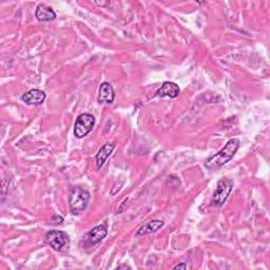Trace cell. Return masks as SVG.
<instances>
[{
	"label": "cell",
	"mask_w": 270,
	"mask_h": 270,
	"mask_svg": "<svg viewBox=\"0 0 270 270\" xmlns=\"http://www.w3.org/2000/svg\"><path fill=\"white\" fill-rule=\"evenodd\" d=\"M108 234L107 225H98L88 233V241L91 245L102 242Z\"/></svg>",
	"instance_id": "cell-10"
},
{
	"label": "cell",
	"mask_w": 270,
	"mask_h": 270,
	"mask_svg": "<svg viewBox=\"0 0 270 270\" xmlns=\"http://www.w3.org/2000/svg\"><path fill=\"white\" fill-rule=\"evenodd\" d=\"M233 188V182L230 178L228 177H223L220 178L216 189L214 192V196H212V201L211 204L215 207H222L226 201L228 200L229 195H230L231 191Z\"/></svg>",
	"instance_id": "cell-3"
},
{
	"label": "cell",
	"mask_w": 270,
	"mask_h": 270,
	"mask_svg": "<svg viewBox=\"0 0 270 270\" xmlns=\"http://www.w3.org/2000/svg\"><path fill=\"white\" fill-rule=\"evenodd\" d=\"M95 117L90 113H83L76 118L74 125V135L77 138H83L93 130Z\"/></svg>",
	"instance_id": "cell-5"
},
{
	"label": "cell",
	"mask_w": 270,
	"mask_h": 270,
	"mask_svg": "<svg viewBox=\"0 0 270 270\" xmlns=\"http://www.w3.org/2000/svg\"><path fill=\"white\" fill-rule=\"evenodd\" d=\"M35 16L39 21H52L56 18V13L50 6L39 4L36 9Z\"/></svg>",
	"instance_id": "cell-11"
},
{
	"label": "cell",
	"mask_w": 270,
	"mask_h": 270,
	"mask_svg": "<svg viewBox=\"0 0 270 270\" xmlns=\"http://www.w3.org/2000/svg\"><path fill=\"white\" fill-rule=\"evenodd\" d=\"M115 100V93H114V89L111 84L105 81L100 87V91H98L97 101L100 104H107L111 105Z\"/></svg>",
	"instance_id": "cell-7"
},
{
	"label": "cell",
	"mask_w": 270,
	"mask_h": 270,
	"mask_svg": "<svg viewBox=\"0 0 270 270\" xmlns=\"http://www.w3.org/2000/svg\"><path fill=\"white\" fill-rule=\"evenodd\" d=\"M165 223L162 222L161 219H154V220H150L149 223L145 224L144 226H142L140 229H138L136 235L141 236V235H146V234H150L153 232L159 231L161 228L163 227Z\"/></svg>",
	"instance_id": "cell-12"
},
{
	"label": "cell",
	"mask_w": 270,
	"mask_h": 270,
	"mask_svg": "<svg viewBox=\"0 0 270 270\" xmlns=\"http://www.w3.org/2000/svg\"><path fill=\"white\" fill-rule=\"evenodd\" d=\"M181 92V89L172 81H165L162 86L158 90L157 95L160 97H170L176 98Z\"/></svg>",
	"instance_id": "cell-8"
},
{
	"label": "cell",
	"mask_w": 270,
	"mask_h": 270,
	"mask_svg": "<svg viewBox=\"0 0 270 270\" xmlns=\"http://www.w3.org/2000/svg\"><path fill=\"white\" fill-rule=\"evenodd\" d=\"M116 269H131V266L124 264V265H120V266H118Z\"/></svg>",
	"instance_id": "cell-14"
},
{
	"label": "cell",
	"mask_w": 270,
	"mask_h": 270,
	"mask_svg": "<svg viewBox=\"0 0 270 270\" xmlns=\"http://www.w3.org/2000/svg\"><path fill=\"white\" fill-rule=\"evenodd\" d=\"M114 149H115V144H114V143H107V144H105L102 147V148L100 149V151L97 152L96 158H95L97 169H101L104 166V163L106 162V161H107L108 158L112 154Z\"/></svg>",
	"instance_id": "cell-9"
},
{
	"label": "cell",
	"mask_w": 270,
	"mask_h": 270,
	"mask_svg": "<svg viewBox=\"0 0 270 270\" xmlns=\"http://www.w3.org/2000/svg\"><path fill=\"white\" fill-rule=\"evenodd\" d=\"M47 94L39 89H32L21 96V101L29 106H38L45 103Z\"/></svg>",
	"instance_id": "cell-6"
},
{
	"label": "cell",
	"mask_w": 270,
	"mask_h": 270,
	"mask_svg": "<svg viewBox=\"0 0 270 270\" xmlns=\"http://www.w3.org/2000/svg\"><path fill=\"white\" fill-rule=\"evenodd\" d=\"M239 148H240V141L238 140V138H231V140H229L226 143L225 147L222 150L206 160L205 167L210 170L222 168L234 158V155L236 154V152H238Z\"/></svg>",
	"instance_id": "cell-1"
},
{
	"label": "cell",
	"mask_w": 270,
	"mask_h": 270,
	"mask_svg": "<svg viewBox=\"0 0 270 270\" xmlns=\"http://www.w3.org/2000/svg\"><path fill=\"white\" fill-rule=\"evenodd\" d=\"M186 268H187V265H186V263H184V262H182V263H179V264H177V265H175L173 267L174 270H176V269H186Z\"/></svg>",
	"instance_id": "cell-13"
},
{
	"label": "cell",
	"mask_w": 270,
	"mask_h": 270,
	"mask_svg": "<svg viewBox=\"0 0 270 270\" xmlns=\"http://www.w3.org/2000/svg\"><path fill=\"white\" fill-rule=\"evenodd\" d=\"M90 201V193L81 187L72 188L69 194V206L73 215H79L83 212Z\"/></svg>",
	"instance_id": "cell-2"
},
{
	"label": "cell",
	"mask_w": 270,
	"mask_h": 270,
	"mask_svg": "<svg viewBox=\"0 0 270 270\" xmlns=\"http://www.w3.org/2000/svg\"><path fill=\"white\" fill-rule=\"evenodd\" d=\"M45 242L57 252H64L69 248L70 238L64 231L51 230L46 234Z\"/></svg>",
	"instance_id": "cell-4"
}]
</instances>
